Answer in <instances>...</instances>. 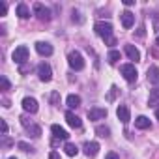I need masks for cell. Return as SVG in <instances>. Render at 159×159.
<instances>
[{"mask_svg": "<svg viewBox=\"0 0 159 159\" xmlns=\"http://www.w3.org/2000/svg\"><path fill=\"white\" fill-rule=\"evenodd\" d=\"M6 10H8L6 4H4V2H0V15H6Z\"/></svg>", "mask_w": 159, "mask_h": 159, "instance_id": "1f68e13d", "label": "cell"}, {"mask_svg": "<svg viewBox=\"0 0 159 159\" xmlns=\"http://www.w3.org/2000/svg\"><path fill=\"white\" fill-rule=\"evenodd\" d=\"M38 75H39V81L49 83L51 79H52V69H51V66H49L47 62H41V64L38 66Z\"/></svg>", "mask_w": 159, "mask_h": 159, "instance_id": "277c9868", "label": "cell"}, {"mask_svg": "<svg viewBox=\"0 0 159 159\" xmlns=\"http://www.w3.org/2000/svg\"><path fill=\"white\" fill-rule=\"evenodd\" d=\"M17 148L23 150V152H34V148L30 144H26V142H17Z\"/></svg>", "mask_w": 159, "mask_h": 159, "instance_id": "484cf974", "label": "cell"}, {"mask_svg": "<svg viewBox=\"0 0 159 159\" xmlns=\"http://www.w3.org/2000/svg\"><path fill=\"white\" fill-rule=\"evenodd\" d=\"M0 84H2V92H8L10 88H11V84H10V81H8V79L2 75V77H0Z\"/></svg>", "mask_w": 159, "mask_h": 159, "instance_id": "d4e9b609", "label": "cell"}, {"mask_svg": "<svg viewBox=\"0 0 159 159\" xmlns=\"http://www.w3.org/2000/svg\"><path fill=\"white\" fill-rule=\"evenodd\" d=\"M8 133V124H6V120H2V135H6Z\"/></svg>", "mask_w": 159, "mask_h": 159, "instance_id": "836d02e7", "label": "cell"}, {"mask_svg": "<svg viewBox=\"0 0 159 159\" xmlns=\"http://www.w3.org/2000/svg\"><path fill=\"white\" fill-rule=\"evenodd\" d=\"M120 73L124 75V79H125L127 83H135V81H137V75H139L133 64H124V66L120 67Z\"/></svg>", "mask_w": 159, "mask_h": 159, "instance_id": "3957f363", "label": "cell"}, {"mask_svg": "<svg viewBox=\"0 0 159 159\" xmlns=\"http://www.w3.org/2000/svg\"><path fill=\"white\" fill-rule=\"evenodd\" d=\"M66 120H67V124L73 127V129H79V127H81L83 125V122H81V118H79L77 114H73L71 111H67L66 112Z\"/></svg>", "mask_w": 159, "mask_h": 159, "instance_id": "30bf717a", "label": "cell"}, {"mask_svg": "<svg viewBox=\"0 0 159 159\" xmlns=\"http://www.w3.org/2000/svg\"><path fill=\"white\" fill-rule=\"evenodd\" d=\"M26 131H28V135H30V137H34V139H38V137L41 135V127H39V125H36V124H30V125L26 127Z\"/></svg>", "mask_w": 159, "mask_h": 159, "instance_id": "ffe728a7", "label": "cell"}, {"mask_svg": "<svg viewBox=\"0 0 159 159\" xmlns=\"http://www.w3.org/2000/svg\"><path fill=\"white\" fill-rule=\"evenodd\" d=\"M49 159H62V157H60L58 152H51V153H49Z\"/></svg>", "mask_w": 159, "mask_h": 159, "instance_id": "f546056e", "label": "cell"}, {"mask_svg": "<svg viewBox=\"0 0 159 159\" xmlns=\"http://www.w3.org/2000/svg\"><path fill=\"white\" fill-rule=\"evenodd\" d=\"M64 150H66V153H67L69 157H73V155H77V153H79V148H77L75 144H71V142H67V144L64 146Z\"/></svg>", "mask_w": 159, "mask_h": 159, "instance_id": "44dd1931", "label": "cell"}, {"mask_svg": "<svg viewBox=\"0 0 159 159\" xmlns=\"http://www.w3.org/2000/svg\"><path fill=\"white\" fill-rule=\"evenodd\" d=\"M23 109H25L26 112L34 114V112H38V101H36L34 98H25V99H23Z\"/></svg>", "mask_w": 159, "mask_h": 159, "instance_id": "ba28073f", "label": "cell"}, {"mask_svg": "<svg viewBox=\"0 0 159 159\" xmlns=\"http://www.w3.org/2000/svg\"><path fill=\"white\" fill-rule=\"evenodd\" d=\"M107 60H109V64H116V62L120 60V52H118V51H111V52L107 54Z\"/></svg>", "mask_w": 159, "mask_h": 159, "instance_id": "cb8c5ba5", "label": "cell"}, {"mask_svg": "<svg viewBox=\"0 0 159 159\" xmlns=\"http://www.w3.org/2000/svg\"><path fill=\"white\" fill-rule=\"evenodd\" d=\"M66 103H67V107H69V109H77L79 105H81V98L75 96V94H71V96H67Z\"/></svg>", "mask_w": 159, "mask_h": 159, "instance_id": "d6986e66", "label": "cell"}, {"mask_svg": "<svg viewBox=\"0 0 159 159\" xmlns=\"http://www.w3.org/2000/svg\"><path fill=\"white\" fill-rule=\"evenodd\" d=\"M124 4H125V6H133V4H135V0H124Z\"/></svg>", "mask_w": 159, "mask_h": 159, "instance_id": "e575fe53", "label": "cell"}, {"mask_svg": "<svg viewBox=\"0 0 159 159\" xmlns=\"http://www.w3.org/2000/svg\"><path fill=\"white\" fill-rule=\"evenodd\" d=\"M135 127H137V129H150V127H152V122H150V118H146V116H139V118L135 120Z\"/></svg>", "mask_w": 159, "mask_h": 159, "instance_id": "2e32d148", "label": "cell"}, {"mask_svg": "<svg viewBox=\"0 0 159 159\" xmlns=\"http://www.w3.org/2000/svg\"><path fill=\"white\" fill-rule=\"evenodd\" d=\"M96 133H98L99 137H103V139H107V137L111 135V129H109L107 125H98V127H96Z\"/></svg>", "mask_w": 159, "mask_h": 159, "instance_id": "603a6c76", "label": "cell"}, {"mask_svg": "<svg viewBox=\"0 0 159 159\" xmlns=\"http://www.w3.org/2000/svg\"><path fill=\"white\" fill-rule=\"evenodd\" d=\"M51 105H60V94L58 92L51 94Z\"/></svg>", "mask_w": 159, "mask_h": 159, "instance_id": "4316f807", "label": "cell"}, {"mask_svg": "<svg viewBox=\"0 0 159 159\" xmlns=\"http://www.w3.org/2000/svg\"><path fill=\"white\" fill-rule=\"evenodd\" d=\"M36 51H38L41 56H51V54H52V45L47 43V41H38V43H36Z\"/></svg>", "mask_w": 159, "mask_h": 159, "instance_id": "52a82bcc", "label": "cell"}, {"mask_svg": "<svg viewBox=\"0 0 159 159\" xmlns=\"http://www.w3.org/2000/svg\"><path fill=\"white\" fill-rule=\"evenodd\" d=\"M13 62L15 64H25L26 60H28V49L25 47V45H21V47H17L15 51H13Z\"/></svg>", "mask_w": 159, "mask_h": 159, "instance_id": "8992f818", "label": "cell"}, {"mask_svg": "<svg viewBox=\"0 0 159 159\" xmlns=\"http://www.w3.org/2000/svg\"><path fill=\"white\" fill-rule=\"evenodd\" d=\"M155 116H157V118H159V109H157V111H155Z\"/></svg>", "mask_w": 159, "mask_h": 159, "instance_id": "d590c367", "label": "cell"}, {"mask_svg": "<svg viewBox=\"0 0 159 159\" xmlns=\"http://www.w3.org/2000/svg\"><path fill=\"white\" fill-rule=\"evenodd\" d=\"M34 13L38 15V19L39 21H51V11H49V8H45L43 4H39V2H36L34 4Z\"/></svg>", "mask_w": 159, "mask_h": 159, "instance_id": "5b68a950", "label": "cell"}, {"mask_svg": "<svg viewBox=\"0 0 159 159\" xmlns=\"http://www.w3.org/2000/svg\"><path fill=\"white\" fill-rule=\"evenodd\" d=\"M116 116H118V120H120V122H124V124H127V122L131 120V114H129V109H127L125 105H120V107L116 109Z\"/></svg>", "mask_w": 159, "mask_h": 159, "instance_id": "9c48e42d", "label": "cell"}, {"mask_svg": "<svg viewBox=\"0 0 159 159\" xmlns=\"http://www.w3.org/2000/svg\"><path fill=\"white\" fill-rule=\"evenodd\" d=\"M51 131H52V135H54V139H60V140H67L69 139V133L64 129V127H60V125H52L51 127Z\"/></svg>", "mask_w": 159, "mask_h": 159, "instance_id": "8fae6325", "label": "cell"}, {"mask_svg": "<svg viewBox=\"0 0 159 159\" xmlns=\"http://www.w3.org/2000/svg\"><path fill=\"white\" fill-rule=\"evenodd\" d=\"M120 17H122V25H124V28H131V26H133V23H135V15H133L131 11H124Z\"/></svg>", "mask_w": 159, "mask_h": 159, "instance_id": "5bb4252c", "label": "cell"}, {"mask_svg": "<svg viewBox=\"0 0 159 159\" xmlns=\"http://www.w3.org/2000/svg\"><path fill=\"white\" fill-rule=\"evenodd\" d=\"M105 159H120V157H118V153H114V152H109V153L105 155Z\"/></svg>", "mask_w": 159, "mask_h": 159, "instance_id": "f1b7e54d", "label": "cell"}, {"mask_svg": "<svg viewBox=\"0 0 159 159\" xmlns=\"http://www.w3.org/2000/svg\"><path fill=\"white\" fill-rule=\"evenodd\" d=\"M105 116H107V109L96 107V109H90V111H88V118H90V120H101V118H105Z\"/></svg>", "mask_w": 159, "mask_h": 159, "instance_id": "7c38bea8", "label": "cell"}, {"mask_svg": "<svg viewBox=\"0 0 159 159\" xmlns=\"http://www.w3.org/2000/svg\"><path fill=\"white\" fill-rule=\"evenodd\" d=\"M67 64H69V67L75 69V71L84 69V60H83V54L79 52V51H71V52L67 54Z\"/></svg>", "mask_w": 159, "mask_h": 159, "instance_id": "6da1fadb", "label": "cell"}, {"mask_svg": "<svg viewBox=\"0 0 159 159\" xmlns=\"http://www.w3.org/2000/svg\"><path fill=\"white\" fill-rule=\"evenodd\" d=\"M71 19H73V21H77V23H81V21H83L81 17H79V11H75V10H73V17H71Z\"/></svg>", "mask_w": 159, "mask_h": 159, "instance_id": "4dcf8cb0", "label": "cell"}, {"mask_svg": "<svg viewBox=\"0 0 159 159\" xmlns=\"http://www.w3.org/2000/svg\"><path fill=\"white\" fill-rule=\"evenodd\" d=\"M116 92H118V88H116V86H112V88H111V94L107 96V99H109V101H112V99H114V96H116Z\"/></svg>", "mask_w": 159, "mask_h": 159, "instance_id": "83f0119b", "label": "cell"}, {"mask_svg": "<svg viewBox=\"0 0 159 159\" xmlns=\"http://www.w3.org/2000/svg\"><path fill=\"white\" fill-rule=\"evenodd\" d=\"M94 30H96V34H98V36H101L103 39H107V38H112V25H111V23L99 21V23H96Z\"/></svg>", "mask_w": 159, "mask_h": 159, "instance_id": "7a4b0ae2", "label": "cell"}, {"mask_svg": "<svg viewBox=\"0 0 159 159\" xmlns=\"http://www.w3.org/2000/svg\"><path fill=\"white\" fill-rule=\"evenodd\" d=\"M10 159H17V157H10Z\"/></svg>", "mask_w": 159, "mask_h": 159, "instance_id": "74e56055", "label": "cell"}, {"mask_svg": "<svg viewBox=\"0 0 159 159\" xmlns=\"http://www.w3.org/2000/svg\"><path fill=\"white\" fill-rule=\"evenodd\" d=\"M150 105H152V107L159 105V88H155V90L150 92Z\"/></svg>", "mask_w": 159, "mask_h": 159, "instance_id": "7402d4cb", "label": "cell"}, {"mask_svg": "<svg viewBox=\"0 0 159 159\" xmlns=\"http://www.w3.org/2000/svg\"><path fill=\"white\" fill-rule=\"evenodd\" d=\"M17 15L21 17V19H28L30 17V10H28V6L26 4H17Z\"/></svg>", "mask_w": 159, "mask_h": 159, "instance_id": "ac0fdd59", "label": "cell"}, {"mask_svg": "<svg viewBox=\"0 0 159 159\" xmlns=\"http://www.w3.org/2000/svg\"><path fill=\"white\" fill-rule=\"evenodd\" d=\"M157 45H159V36H157Z\"/></svg>", "mask_w": 159, "mask_h": 159, "instance_id": "8d00e7d4", "label": "cell"}, {"mask_svg": "<svg viewBox=\"0 0 159 159\" xmlns=\"http://www.w3.org/2000/svg\"><path fill=\"white\" fill-rule=\"evenodd\" d=\"M125 54L129 56V60H135V62L140 60V52H139V49L133 47V45H125Z\"/></svg>", "mask_w": 159, "mask_h": 159, "instance_id": "9a60e30c", "label": "cell"}, {"mask_svg": "<svg viewBox=\"0 0 159 159\" xmlns=\"http://www.w3.org/2000/svg\"><path fill=\"white\" fill-rule=\"evenodd\" d=\"M98 152H99V144H98V142H86V144H84V153H86L88 157H94Z\"/></svg>", "mask_w": 159, "mask_h": 159, "instance_id": "e0dca14e", "label": "cell"}, {"mask_svg": "<svg viewBox=\"0 0 159 159\" xmlns=\"http://www.w3.org/2000/svg\"><path fill=\"white\" fill-rule=\"evenodd\" d=\"M105 43L112 47V45H116V39H114V38H107V39H105Z\"/></svg>", "mask_w": 159, "mask_h": 159, "instance_id": "d6a6232c", "label": "cell"}, {"mask_svg": "<svg viewBox=\"0 0 159 159\" xmlns=\"http://www.w3.org/2000/svg\"><path fill=\"white\" fill-rule=\"evenodd\" d=\"M148 81L152 84H159V67L157 66L148 67Z\"/></svg>", "mask_w": 159, "mask_h": 159, "instance_id": "4fadbf2b", "label": "cell"}]
</instances>
